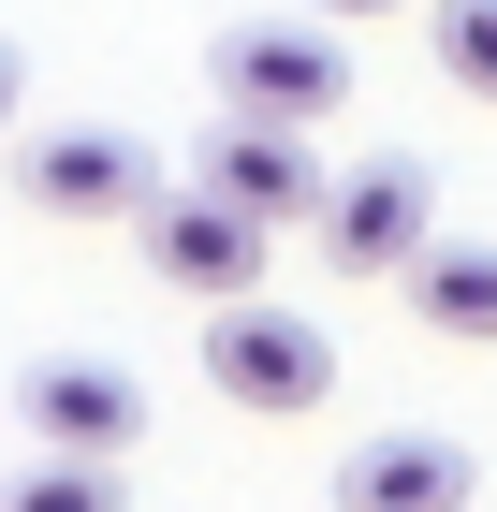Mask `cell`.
Returning a JSON list of instances; mask_svg holds the SVG:
<instances>
[{
    "instance_id": "6da1fadb",
    "label": "cell",
    "mask_w": 497,
    "mask_h": 512,
    "mask_svg": "<svg viewBox=\"0 0 497 512\" xmlns=\"http://www.w3.org/2000/svg\"><path fill=\"white\" fill-rule=\"evenodd\" d=\"M205 88H220L234 118H293V132H322V118L351 103L337 15L307 0V15H249V30H220V44H205Z\"/></svg>"
},
{
    "instance_id": "7a4b0ae2",
    "label": "cell",
    "mask_w": 497,
    "mask_h": 512,
    "mask_svg": "<svg viewBox=\"0 0 497 512\" xmlns=\"http://www.w3.org/2000/svg\"><path fill=\"white\" fill-rule=\"evenodd\" d=\"M205 381H220L234 410L293 425V410L337 395V337H322L307 308H278V293H220V322H205Z\"/></svg>"
},
{
    "instance_id": "3957f363",
    "label": "cell",
    "mask_w": 497,
    "mask_h": 512,
    "mask_svg": "<svg viewBox=\"0 0 497 512\" xmlns=\"http://www.w3.org/2000/svg\"><path fill=\"white\" fill-rule=\"evenodd\" d=\"M264 205H234V191H147L132 205V249H147V278L161 293H205V308H220V293H264Z\"/></svg>"
},
{
    "instance_id": "277c9868",
    "label": "cell",
    "mask_w": 497,
    "mask_h": 512,
    "mask_svg": "<svg viewBox=\"0 0 497 512\" xmlns=\"http://www.w3.org/2000/svg\"><path fill=\"white\" fill-rule=\"evenodd\" d=\"M307 235H322V264H337V278H410L424 249H439V176H424L410 147H395V161H351L337 191H322Z\"/></svg>"
},
{
    "instance_id": "5b68a950",
    "label": "cell",
    "mask_w": 497,
    "mask_h": 512,
    "mask_svg": "<svg viewBox=\"0 0 497 512\" xmlns=\"http://www.w3.org/2000/svg\"><path fill=\"white\" fill-rule=\"evenodd\" d=\"M15 191H30L44 220H132V205H147V147H132V132H103V118H74V132H15Z\"/></svg>"
},
{
    "instance_id": "8992f818",
    "label": "cell",
    "mask_w": 497,
    "mask_h": 512,
    "mask_svg": "<svg viewBox=\"0 0 497 512\" xmlns=\"http://www.w3.org/2000/svg\"><path fill=\"white\" fill-rule=\"evenodd\" d=\"M468 498H483V454L439 425H381L337 454V512H468Z\"/></svg>"
},
{
    "instance_id": "52a82bcc",
    "label": "cell",
    "mask_w": 497,
    "mask_h": 512,
    "mask_svg": "<svg viewBox=\"0 0 497 512\" xmlns=\"http://www.w3.org/2000/svg\"><path fill=\"white\" fill-rule=\"evenodd\" d=\"M15 425L30 439H74V454H132L147 439V381L103 352H44L30 381H15Z\"/></svg>"
},
{
    "instance_id": "ba28073f",
    "label": "cell",
    "mask_w": 497,
    "mask_h": 512,
    "mask_svg": "<svg viewBox=\"0 0 497 512\" xmlns=\"http://www.w3.org/2000/svg\"><path fill=\"white\" fill-rule=\"evenodd\" d=\"M205 191H234V205H264V220H322V147H307L293 118H234L220 103V132H205Z\"/></svg>"
},
{
    "instance_id": "9c48e42d",
    "label": "cell",
    "mask_w": 497,
    "mask_h": 512,
    "mask_svg": "<svg viewBox=\"0 0 497 512\" xmlns=\"http://www.w3.org/2000/svg\"><path fill=\"white\" fill-rule=\"evenodd\" d=\"M410 322H439V337H497V249L483 235H439L410 264Z\"/></svg>"
},
{
    "instance_id": "30bf717a",
    "label": "cell",
    "mask_w": 497,
    "mask_h": 512,
    "mask_svg": "<svg viewBox=\"0 0 497 512\" xmlns=\"http://www.w3.org/2000/svg\"><path fill=\"white\" fill-rule=\"evenodd\" d=\"M0 512H117V454H74V439H30V469L0 483Z\"/></svg>"
},
{
    "instance_id": "8fae6325",
    "label": "cell",
    "mask_w": 497,
    "mask_h": 512,
    "mask_svg": "<svg viewBox=\"0 0 497 512\" xmlns=\"http://www.w3.org/2000/svg\"><path fill=\"white\" fill-rule=\"evenodd\" d=\"M424 44H439V88L497 103V0H424Z\"/></svg>"
},
{
    "instance_id": "7c38bea8",
    "label": "cell",
    "mask_w": 497,
    "mask_h": 512,
    "mask_svg": "<svg viewBox=\"0 0 497 512\" xmlns=\"http://www.w3.org/2000/svg\"><path fill=\"white\" fill-rule=\"evenodd\" d=\"M322 15H337V30H366V15H410V0H322Z\"/></svg>"
},
{
    "instance_id": "4fadbf2b",
    "label": "cell",
    "mask_w": 497,
    "mask_h": 512,
    "mask_svg": "<svg viewBox=\"0 0 497 512\" xmlns=\"http://www.w3.org/2000/svg\"><path fill=\"white\" fill-rule=\"evenodd\" d=\"M15 88H30V74H15V44H0V132H15Z\"/></svg>"
}]
</instances>
